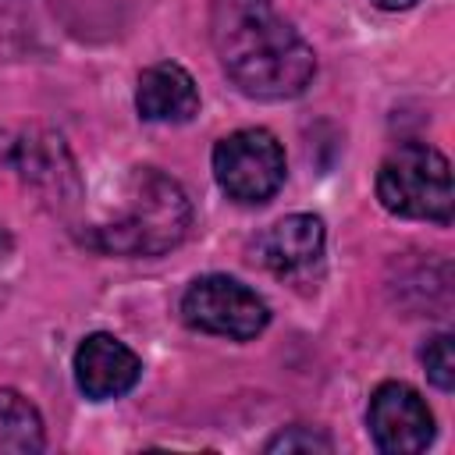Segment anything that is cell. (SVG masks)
Returning <instances> with one entry per match:
<instances>
[{"instance_id": "6da1fadb", "label": "cell", "mask_w": 455, "mask_h": 455, "mask_svg": "<svg viewBox=\"0 0 455 455\" xmlns=\"http://www.w3.org/2000/svg\"><path fill=\"white\" fill-rule=\"evenodd\" d=\"M210 39L224 75L252 100H295L316 75L313 46L270 0H213Z\"/></svg>"}, {"instance_id": "7a4b0ae2", "label": "cell", "mask_w": 455, "mask_h": 455, "mask_svg": "<svg viewBox=\"0 0 455 455\" xmlns=\"http://www.w3.org/2000/svg\"><path fill=\"white\" fill-rule=\"evenodd\" d=\"M192 203L185 188L156 167H132L121 181L114 217L85 231V245L114 256H160L188 235Z\"/></svg>"}, {"instance_id": "3957f363", "label": "cell", "mask_w": 455, "mask_h": 455, "mask_svg": "<svg viewBox=\"0 0 455 455\" xmlns=\"http://www.w3.org/2000/svg\"><path fill=\"white\" fill-rule=\"evenodd\" d=\"M377 199L387 213L451 224L455 192L448 156L427 142L395 146L377 167Z\"/></svg>"}, {"instance_id": "277c9868", "label": "cell", "mask_w": 455, "mask_h": 455, "mask_svg": "<svg viewBox=\"0 0 455 455\" xmlns=\"http://www.w3.org/2000/svg\"><path fill=\"white\" fill-rule=\"evenodd\" d=\"M284 149L267 128H238L213 146V178L242 206L267 203L284 185Z\"/></svg>"}, {"instance_id": "5b68a950", "label": "cell", "mask_w": 455, "mask_h": 455, "mask_svg": "<svg viewBox=\"0 0 455 455\" xmlns=\"http://www.w3.org/2000/svg\"><path fill=\"white\" fill-rule=\"evenodd\" d=\"M181 320L203 334H217L228 341H249L270 323V309L238 277L203 274L181 295Z\"/></svg>"}, {"instance_id": "8992f818", "label": "cell", "mask_w": 455, "mask_h": 455, "mask_svg": "<svg viewBox=\"0 0 455 455\" xmlns=\"http://www.w3.org/2000/svg\"><path fill=\"white\" fill-rule=\"evenodd\" d=\"M366 427L373 444L387 455H416L434 441V412L427 398L402 380H384L370 395Z\"/></svg>"}, {"instance_id": "52a82bcc", "label": "cell", "mask_w": 455, "mask_h": 455, "mask_svg": "<svg viewBox=\"0 0 455 455\" xmlns=\"http://www.w3.org/2000/svg\"><path fill=\"white\" fill-rule=\"evenodd\" d=\"M142 377V359L114 334H85L75 348V384L89 402H110L128 395Z\"/></svg>"}, {"instance_id": "ba28073f", "label": "cell", "mask_w": 455, "mask_h": 455, "mask_svg": "<svg viewBox=\"0 0 455 455\" xmlns=\"http://www.w3.org/2000/svg\"><path fill=\"white\" fill-rule=\"evenodd\" d=\"M135 107H139V114L146 121L185 124V121H192L199 114V85L181 64L160 60V64H149L139 75Z\"/></svg>"}, {"instance_id": "9c48e42d", "label": "cell", "mask_w": 455, "mask_h": 455, "mask_svg": "<svg viewBox=\"0 0 455 455\" xmlns=\"http://www.w3.org/2000/svg\"><path fill=\"white\" fill-rule=\"evenodd\" d=\"M323 220L313 213H291L281 217L277 224H270L259 242H256V256L270 274H299L306 267H313L323 252Z\"/></svg>"}, {"instance_id": "30bf717a", "label": "cell", "mask_w": 455, "mask_h": 455, "mask_svg": "<svg viewBox=\"0 0 455 455\" xmlns=\"http://www.w3.org/2000/svg\"><path fill=\"white\" fill-rule=\"evenodd\" d=\"M43 444L46 434L39 409L25 395L0 387V455H36Z\"/></svg>"}, {"instance_id": "8fae6325", "label": "cell", "mask_w": 455, "mask_h": 455, "mask_svg": "<svg viewBox=\"0 0 455 455\" xmlns=\"http://www.w3.org/2000/svg\"><path fill=\"white\" fill-rule=\"evenodd\" d=\"M455 338L451 334H437L427 341L423 348V366H427V377L434 380V387L441 391H451L455 387Z\"/></svg>"}, {"instance_id": "7c38bea8", "label": "cell", "mask_w": 455, "mask_h": 455, "mask_svg": "<svg viewBox=\"0 0 455 455\" xmlns=\"http://www.w3.org/2000/svg\"><path fill=\"white\" fill-rule=\"evenodd\" d=\"M334 448V441L327 437V434H320V430H313V427H302V423H295V427H284V430H277L270 441H267V451L274 455V451H331Z\"/></svg>"}, {"instance_id": "4fadbf2b", "label": "cell", "mask_w": 455, "mask_h": 455, "mask_svg": "<svg viewBox=\"0 0 455 455\" xmlns=\"http://www.w3.org/2000/svg\"><path fill=\"white\" fill-rule=\"evenodd\" d=\"M373 7H380V11H409L416 0H370Z\"/></svg>"}]
</instances>
